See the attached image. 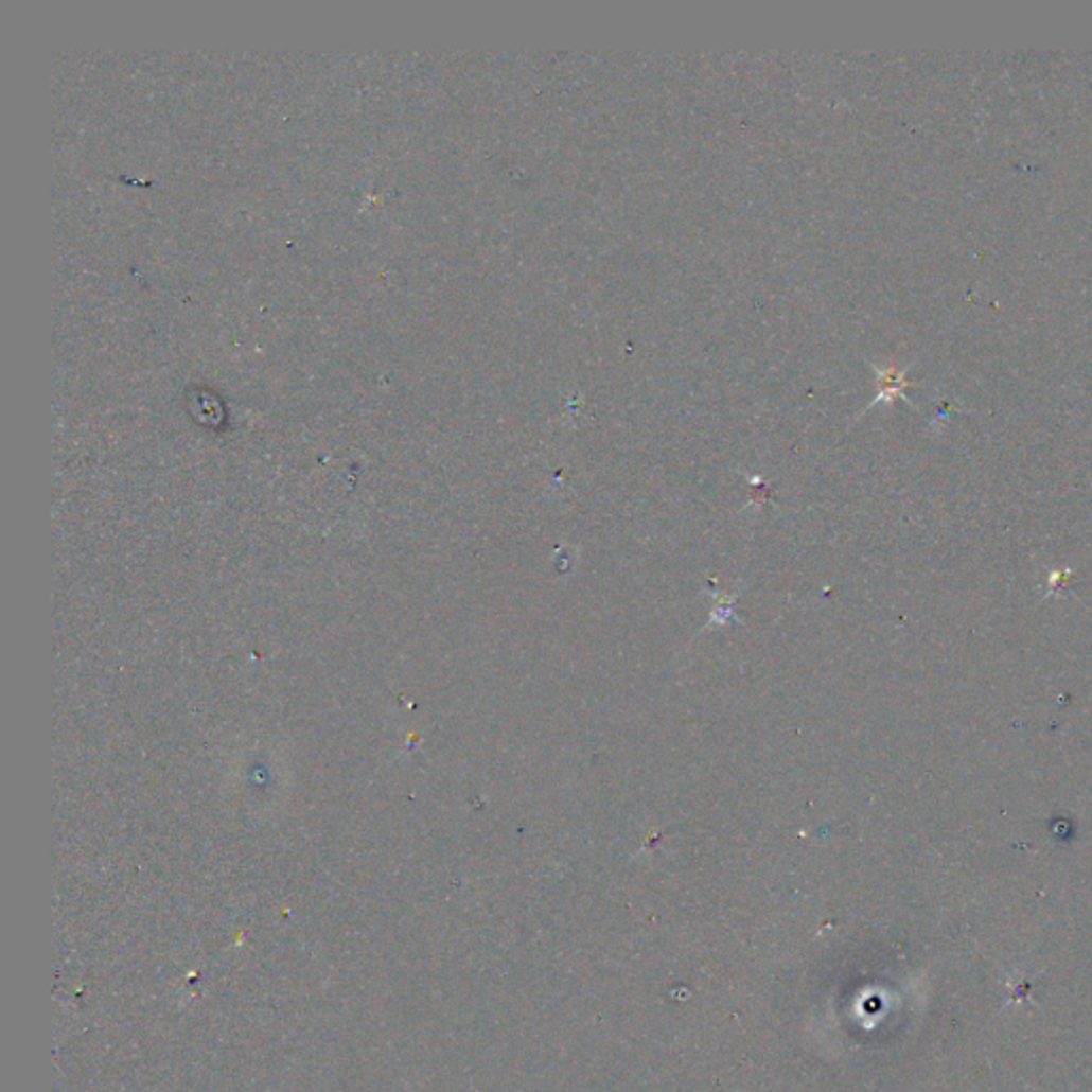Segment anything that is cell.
<instances>
[{
	"label": "cell",
	"mask_w": 1092,
	"mask_h": 1092,
	"mask_svg": "<svg viewBox=\"0 0 1092 1092\" xmlns=\"http://www.w3.org/2000/svg\"><path fill=\"white\" fill-rule=\"evenodd\" d=\"M1071 577H1073V570H1071V568L1050 573V577H1047V594L1043 596V600H1050L1052 596H1056L1058 592H1062V589L1067 587V583L1071 581Z\"/></svg>",
	"instance_id": "obj_1"
},
{
	"label": "cell",
	"mask_w": 1092,
	"mask_h": 1092,
	"mask_svg": "<svg viewBox=\"0 0 1092 1092\" xmlns=\"http://www.w3.org/2000/svg\"><path fill=\"white\" fill-rule=\"evenodd\" d=\"M881 378V395H892V393H898L906 383L902 378V374L898 372H885L879 376Z\"/></svg>",
	"instance_id": "obj_2"
}]
</instances>
